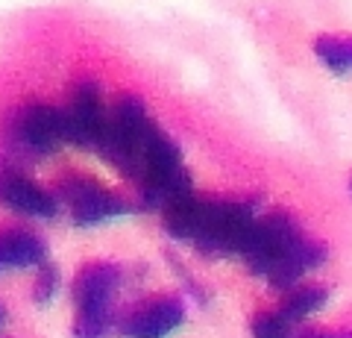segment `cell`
Wrapping results in <instances>:
<instances>
[{
  "mask_svg": "<svg viewBox=\"0 0 352 338\" xmlns=\"http://www.w3.org/2000/svg\"><path fill=\"white\" fill-rule=\"evenodd\" d=\"M124 268L109 259H88L71 277L74 338H109L118 332L115 303L124 288Z\"/></svg>",
  "mask_w": 352,
  "mask_h": 338,
  "instance_id": "cell-1",
  "label": "cell"
},
{
  "mask_svg": "<svg viewBox=\"0 0 352 338\" xmlns=\"http://www.w3.org/2000/svg\"><path fill=\"white\" fill-rule=\"evenodd\" d=\"M156 121L150 115V106L144 103V97L138 94H118L109 103V115H106V127L97 145L100 154L115 171H120L126 180L135 182L141 173V159H144L147 141L156 133Z\"/></svg>",
  "mask_w": 352,
  "mask_h": 338,
  "instance_id": "cell-2",
  "label": "cell"
},
{
  "mask_svg": "<svg viewBox=\"0 0 352 338\" xmlns=\"http://www.w3.org/2000/svg\"><path fill=\"white\" fill-rule=\"evenodd\" d=\"M3 147L12 162H41L68 147V118L65 106L53 103H24L9 112L3 124Z\"/></svg>",
  "mask_w": 352,
  "mask_h": 338,
  "instance_id": "cell-3",
  "label": "cell"
},
{
  "mask_svg": "<svg viewBox=\"0 0 352 338\" xmlns=\"http://www.w3.org/2000/svg\"><path fill=\"white\" fill-rule=\"evenodd\" d=\"M53 194L59 200V209L80 230L106 226L138 212L135 198H126V194L109 189L106 182L80 171H68L65 177H59L56 185H53Z\"/></svg>",
  "mask_w": 352,
  "mask_h": 338,
  "instance_id": "cell-4",
  "label": "cell"
},
{
  "mask_svg": "<svg viewBox=\"0 0 352 338\" xmlns=\"http://www.w3.org/2000/svg\"><path fill=\"white\" fill-rule=\"evenodd\" d=\"M305 238L302 226L296 224V218L273 209V212H261L252 224V230L247 235L244 247H241L238 259H244V265L252 277L267 279L285 259L291 256V250Z\"/></svg>",
  "mask_w": 352,
  "mask_h": 338,
  "instance_id": "cell-5",
  "label": "cell"
},
{
  "mask_svg": "<svg viewBox=\"0 0 352 338\" xmlns=\"http://www.w3.org/2000/svg\"><path fill=\"white\" fill-rule=\"evenodd\" d=\"M0 206L27 221L50 224L62 215L53 189L32 180L18 162H0Z\"/></svg>",
  "mask_w": 352,
  "mask_h": 338,
  "instance_id": "cell-6",
  "label": "cell"
},
{
  "mask_svg": "<svg viewBox=\"0 0 352 338\" xmlns=\"http://www.w3.org/2000/svg\"><path fill=\"white\" fill-rule=\"evenodd\" d=\"M188 309L179 294H150L138 300L124 315H118V335L120 338H170L182 330Z\"/></svg>",
  "mask_w": 352,
  "mask_h": 338,
  "instance_id": "cell-7",
  "label": "cell"
},
{
  "mask_svg": "<svg viewBox=\"0 0 352 338\" xmlns=\"http://www.w3.org/2000/svg\"><path fill=\"white\" fill-rule=\"evenodd\" d=\"M106 115H109V103H106L103 85L97 80H80L74 85L68 103H65L68 145L97 154V145H100V136L106 127Z\"/></svg>",
  "mask_w": 352,
  "mask_h": 338,
  "instance_id": "cell-8",
  "label": "cell"
},
{
  "mask_svg": "<svg viewBox=\"0 0 352 338\" xmlns=\"http://www.w3.org/2000/svg\"><path fill=\"white\" fill-rule=\"evenodd\" d=\"M44 262H50V247L38 230L21 224L0 226V277L24 271L36 274Z\"/></svg>",
  "mask_w": 352,
  "mask_h": 338,
  "instance_id": "cell-9",
  "label": "cell"
},
{
  "mask_svg": "<svg viewBox=\"0 0 352 338\" xmlns=\"http://www.w3.org/2000/svg\"><path fill=\"white\" fill-rule=\"evenodd\" d=\"M326 262H329V244L326 242H314V238L305 235L302 242L291 250V256L285 259L264 282H267L276 294H285L288 288L300 286V282H308V277L317 274Z\"/></svg>",
  "mask_w": 352,
  "mask_h": 338,
  "instance_id": "cell-10",
  "label": "cell"
},
{
  "mask_svg": "<svg viewBox=\"0 0 352 338\" xmlns=\"http://www.w3.org/2000/svg\"><path fill=\"white\" fill-rule=\"evenodd\" d=\"M329 297H332V291H329L326 282H300V286L279 294L276 312L288 324L302 326L305 321L317 318V315L329 306Z\"/></svg>",
  "mask_w": 352,
  "mask_h": 338,
  "instance_id": "cell-11",
  "label": "cell"
},
{
  "mask_svg": "<svg viewBox=\"0 0 352 338\" xmlns=\"http://www.w3.org/2000/svg\"><path fill=\"white\" fill-rule=\"evenodd\" d=\"M311 53L317 56V62L332 74V77L344 80L352 74V62H349V47L344 36H329V32H320V36L311 39Z\"/></svg>",
  "mask_w": 352,
  "mask_h": 338,
  "instance_id": "cell-12",
  "label": "cell"
},
{
  "mask_svg": "<svg viewBox=\"0 0 352 338\" xmlns=\"http://www.w3.org/2000/svg\"><path fill=\"white\" fill-rule=\"evenodd\" d=\"M59 291H62V268L56 262H44L36 274H32V288H30L32 303L36 306H50L59 297Z\"/></svg>",
  "mask_w": 352,
  "mask_h": 338,
  "instance_id": "cell-13",
  "label": "cell"
},
{
  "mask_svg": "<svg viewBox=\"0 0 352 338\" xmlns=\"http://www.w3.org/2000/svg\"><path fill=\"white\" fill-rule=\"evenodd\" d=\"M296 330H300V326L288 324L276 309H258V312H252V318H250L252 338H296Z\"/></svg>",
  "mask_w": 352,
  "mask_h": 338,
  "instance_id": "cell-14",
  "label": "cell"
},
{
  "mask_svg": "<svg viewBox=\"0 0 352 338\" xmlns=\"http://www.w3.org/2000/svg\"><path fill=\"white\" fill-rule=\"evenodd\" d=\"M296 338H352V326H344V330L311 326V330H296Z\"/></svg>",
  "mask_w": 352,
  "mask_h": 338,
  "instance_id": "cell-15",
  "label": "cell"
},
{
  "mask_svg": "<svg viewBox=\"0 0 352 338\" xmlns=\"http://www.w3.org/2000/svg\"><path fill=\"white\" fill-rule=\"evenodd\" d=\"M3 324H6V306L0 303V330H3Z\"/></svg>",
  "mask_w": 352,
  "mask_h": 338,
  "instance_id": "cell-16",
  "label": "cell"
},
{
  "mask_svg": "<svg viewBox=\"0 0 352 338\" xmlns=\"http://www.w3.org/2000/svg\"><path fill=\"white\" fill-rule=\"evenodd\" d=\"M346 191H349V198H352V171H349V177H346Z\"/></svg>",
  "mask_w": 352,
  "mask_h": 338,
  "instance_id": "cell-17",
  "label": "cell"
},
{
  "mask_svg": "<svg viewBox=\"0 0 352 338\" xmlns=\"http://www.w3.org/2000/svg\"><path fill=\"white\" fill-rule=\"evenodd\" d=\"M346 39V47H349V62H352V36H344Z\"/></svg>",
  "mask_w": 352,
  "mask_h": 338,
  "instance_id": "cell-18",
  "label": "cell"
}]
</instances>
